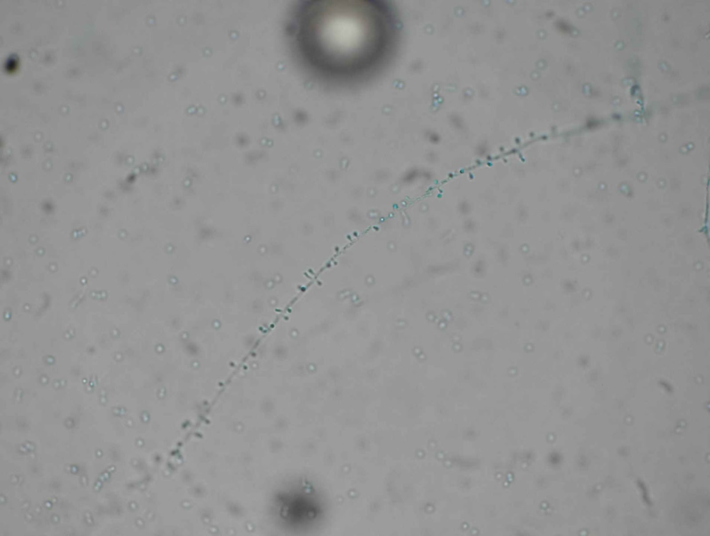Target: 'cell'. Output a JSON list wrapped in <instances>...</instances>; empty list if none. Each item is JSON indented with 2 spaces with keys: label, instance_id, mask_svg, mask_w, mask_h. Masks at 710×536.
Returning a JSON list of instances; mask_svg holds the SVG:
<instances>
[{
  "label": "cell",
  "instance_id": "cell-1",
  "mask_svg": "<svg viewBox=\"0 0 710 536\" xmlns=\"http://www.w3.org/2000/svg\"><path fill=\"white\" fill-rule=\"evenodd\" d=\"M402 24L386 0L300 1L287 31L305 71L323 84L351 87L375 76L392 58Z\"/></svg>",
  "mask_w": 710,
  "mask_h": 536
}]
</instances>
